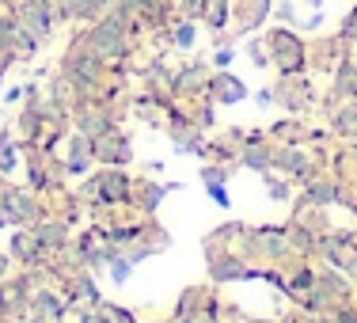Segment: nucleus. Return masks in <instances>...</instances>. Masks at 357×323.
Wrapping results in <instances>:
<instances>
[{"label":"nucleus","mask_w":357,"mask_h":323,"mask_svg":"<svg viewBox=\"0 0 357 323\" xmlns=\"http://www.w3.org/2000/svg\"><path fill=\"white\" fill-rule=\"evenodd\" d=\"M262 38H266V46H270V61H274V69L282 73V76L304 73V61H308V46H304V38L296 35L293 27H270Z\"/></svg>","instance_id":"nucleus-1"},{"label":"nucleus","mask_w":357,"mask_h":323,"mask_svg":"<svg viewBox=\"0 0 357 323\" xmlns=\"http://www.w3.org/2000/svg\"><path fill=\"white\" fill-rule=\"evenodd\" d=\"M274 12V0H232V20H236V38L255 35Z\"/></svg>","instance_id":"nucleus-2"},{"label":"nucleus","mask_w":357,"mask_h":323,"mask_svg":"<svg viewBox=\"0 0 357 323\" xmlns=\"http://www.w3.org/2000/svg\"><path fill=\"white\" fill-rule=\"evenodd\" d=\"M91 190H99V202H107V206H126V202H133L126 172H114V167L99 172L96 179H91Z\"/></svg>","instance_id":"nucleus-3"},{"label":"nucleus","mask_w":357,"mask_h":323,"mask_svg":"<svg viewBox=\"0 0 357 323\" xmlns=\"http://www.w3.org/2000/svg\"><path fill=\"white\" fill-rule=\"evenodd\" d=\"M209 65L206 61H198V57H194V61H186L183 69H178L175 76H172V88L175 91H183V96H206V88H209Z\"/></svg>","instance_id":"nucleus-4"},{"label":"nucleus","mask_w":357,"mask_h":323,"mask_svg":"<svg viewBox=\"0 0 357 323\" xmlns=\"http://www.w3.org/2000/svg\"><path fill=\"white\" fill-rule=\"evenodd\" d=\"M4 209H8V217H12V225H20V228L35 225V220L42 217L38 202L31 198L27 190H4Z\"/></svg>","instance_id":"nucleus-5"},{"label":"nucleus","mask_w":357,"mask_h":323,"mask_svg":"<svg viewBox=\"0 0 357 323\" xmlns=\"http://www.w3.org/2000/svg\"><path fill=\"white\" fill-rule=\"evenodd\" d=\"M35 240L42 243V251H65L69 248V225L65 220H54V217H38L31 225Z\"/></svg>","instance_id":"nucleus-6"},{"label":"nucleus","mask_w":357,"mask_h":323,"mask_svg":"<svg viewBox=\"0 0 357 323\" xmlns=\"http://www.w3.org/2000/svg\"><path fill=\"white\" fill-rule=\"evenodd\" d=\"M206 96H209V103H240L243 96H248V88H243L240 80H236L232 73H213L209 76V88H206Z\"/></svg>","instance_id":"nucleus-7"},{"label":"nucleus","mask_w":357,"mask_h":323,"mask_svg":"<svg viewBox=\"0 0 357 323\" xmlns=\"http://www.w3.org/2000/svg\"><path fill=\"white\" fill-rule=\"evenodd\" d=\"M96 144V160H103V164H130V156H133V149H130V141L122 137V133H103L99 141H91Z\"/></svg>","instance_id":"nucleus-8"},{"label":"nucleus","mask_w":357,"mask_h":323,"mask_svg":"<svg viewBox=\"0 0 357 323\" xmlns=\"http://www.w3.org/2000/svg\"><path fill=\"white\" fill-rule=\"evenodd\" d=\"M31 316L42 320V323H61L65 301L54 293V289H38V293H31Z\"/></svg>","instance_id":"nucleus-9"},{"label":"nucleus","mask_w":357,"mask_h":323,"mask_svg":"<svg viewBox=\"0 0 357 323\" xmlns=\"http://www.w3.org/2000/svg\"><path fill=\"white\" fill-rule=\"evenodd\" d=\"M304 96H308V84L301 80V73H296V76H282V84L274 88V99H282L285 110H293V114H301Z\"/></svg>","instance_id":"nucleus-10"},{"label":"nucleus","mask_w":357,"mask_h":323,"mask_svg":"<svg viewBox=\"0 0 357 323\" xmlns=\"http://www.w3.org/2000/svg\"><path fill=\"white\" fill-rule=\"evenodd\" d=\"M12 255L23 266H38L46 251H42V243L35 240V232H12Z\"/></svg>","instance_id":"nucleus-11"},{"label":"nucleus","mask_w":357,"mask_h":323,"mask_svg":"<svg viewBox=\"0 0 357 323\" xmlns=\"http://www.w3.org/2000/svg\"><path fill=\"white\" fill-rule=\"evenodd\" d=\"M240 164L251 167V172H270V164H274V156H270V141H243Z\"/></svg>","instance_id":"nucleus-12"},{"label":"nucleus","mask_w":357,"mask_h":323,"mask_svg":"<svg viewBox=\"0 0 357 323\" xmlns=\"http://www.w3.org/2000/svg\"><path fill=\"white\" fill-rule=\"evenodd\" d=\"M202 23H206L209 31H225L228 23H232V0H206V8H202Z\"/></svg>","instance_id":"nucleus-13"},{"label":"nucleus","mask_w":357,"mask_h":323,"mask_svg":"<svg viewBox=\"0 0 357 323\" xmlns=\"http://www.w3.org/2000/svg\"><path fill=\"white\" fill-rule=\"evenodd\" d=\"M76 130H80L88 141H99L103 133H110V118L103 114V110H88V114L80 110V114H76Z\"/></svg>","instance_id":"nucleus-14"},{"label":"nucleus","mask_w":357,"mask_h":323,"mask_svg":"<svg viewBox=\"0 0 357 323\" xmlns=\"http://www.w3.org/2000/svg\"><path fill=\"white\" fill-rule=\"evenodd\" d=\"M308 198L316 202V206H331V202L342 198V186L331 183V179H319V183H312V186H308Z\"/></svg>","instance_id":"nucleus-15"},{"label":"nucleus","mask_w":357,"mask_h":323,"mask_svg":"<svg viewBox=\"0 0 357 323\" xmlns=\"http://www.w3.org/2000/svg\"><path fill=\"white\" fill-rule=\"evenodd\" d=\"M335 130L342 133V137H357V103L338 110V114H335Z\"/></svg>","instance_id":"nucleus-16"},{"label":"nucleus","mask_w":357,"mask_h":323,"mask_svg":"<svg viewBox=\"0 0 357 323\" xmlns=\"http://www.w3.org/2000/svg\"><path fill=\"white\" fill-rule=\"evenodd\" d=\"M96 312H99V323H137L130 308H118V304H103V301H99Z\"/></svg>","instance_id":"nucleus-17"},{"label":"nucleus","mask_w":357,"mask_h":323,"mask_svg":"<svg viewBox=\"0 0 357 323\" xmlns=\"http://www.w3.org/2000/svg\"><path fill=\"white\" fill-rule=\"evenodd\" d=\"M209 274H213L217 282H228V278H243L248 270L236 266V259H213V262H209Z\"/></svg>","instance_id":"nucleus-18"},{"label":"nucleus","mask_w":357,"mask_h":323,"mask_svg":"<svg viewBox=\"0 0 357 323\" xmlns=\"http://www.w3.org/2000/svg\"><path fill=\"white\" fill-rule=\"evenodd\" d=\"M194 35H198V27H194V20H178L175 31H172V42L178 50H190L194 46Z\"/></svg>","instance_id":"nucleus-19"},{"label":"nucleus","mask_w":357,"mask_h":323,"mask_svg":"<svg viewBox=\"0 0 357 323\" xmlns=\"http://www.w3.org/2000/svg\"><path fill=\"white\" fill-rule=\"evenodd\" d=\"M167 190H172V183H164V186H160V183H144V186H141V206L152 213V209L160 206V198H164Z\"/></svg>","instance_id":"nucleus-20"},{"label":"nucleus","mask_w":357,"mask_h":323,"mask_svg":"<svg viewBox=\"0 0 357 323\" xmlns=\"http://www.w3.org/2000/svg\"><path fill=\"white\" fill-rule=\"evenodd\" d=\"M73 301H88V304H99V293H96V282H91V278H76L73 282Z\"/></svg>","instance_id":"nucleus-21"},{"label":"nucleus","mask_w":357,"mask_h":323,"mask_svg":"<svg viewBox=\"0 0 357 323\" xmlns=\"http://www.w3.org/2000/svg\"><path fill=\"white\" fill-rule=\"evenodd\" d=\"M130 270H133V262L126 259V255H114V259H110V278H114L118 285H122L126 278H130Z\"/></svg>","instance_id":"nucleus-22"},{"label":"nucleus","mask_w":357,"mask_h":323,"mask_svg":"<svg viewBox=\"0 0 357 323\" xmlns=\"http://www.w3.org/2000/svg\"><path fill=\"white\" fill-rule=\"evenodd\" d=\"M0 172H15V144H12V137H4L0 141Z\"/></svg>","instance_id":"nucleus-23"},{"label":"nucleus","mask_w":357,"mask_h":323,"mask_svg":"<svg viewBox=\"0 0 357 323\" xmlns=\"http://www.w3.org/2000/svg\"><path fill=\"white\" fill-rule=\"evenodd\" d=\"M232 57H236V50H232V46H217L213 65H217V69H228V65H232Z\"/></svg>","instance_id":"nucleus-24"},{"label":"nucleus","mask_w":357,"mask_h":323,"mask_svg":"<svg viewBox=\"0 0 357 323\" xmlns=\"http://www.w3.org/2000/svg\"><path fill=\"white\" fill-rule=\"evenodd\" d=\"M228 179V172H225V167H206V172H202V183H206V186H213V183H225Z\"/></svg>","instance_id":"nucleus-25"},{"label":"nucleus","mask_w":357,"mask_h":323,"mask_svg":"<svg viewBox=\"0 0 357 323\" xmlns=\"http://www.w3.org/2000/svg\"><path fill=\"white\" fill-rule=\"evenodd\" d=\"M178 323H217V316L206 308V312H190V316H183Z\"/></svg>","instance_id":"nucleus-26"},{"label":"nucleus","mask_w":357,"mask_h":323,"mask_svg":"<svg viewBox=\"0 0 357 323\" xmlns=\"http://www.w3.org/2000/svg\"><path fill=\"white\" fill-rule=\"evenodd\" d=\"M266 190L274 194V198H289V186L278 183V179H270V175H266Z\"/></svg>","instance_id":"nucleus-27"},{"label":"nucleus","mask_w":357,"mask_h":323,"mask_svg":"<svg viewBox=\"0 0 357 323\" xmlns=\"http://www.w3.org/2000/svg\"><path fill=\"white\" fill-rule=\"evenodd\" d=\"M209 194H213V202H217V206H228V190H225L220 183H213V186H209Z\"/></svg>","instance_id":"nucleus-28"},{"label":"nucleus","mask_w":357,"mask_h":323,"mask_svg":"<svg viewBox=\"0 0 357 323\" xmlns=\"http://www.w3.org/2000/svg\"><path fill=\"white\" fill-rule=\"evenodd\" d=\"M255 99H259V103L266 107V103H274V91H270V88H262V91H259V96H255Z\"/></svg>","instance_id":"nucleus-29"},{"label":"nucleus","mask_w":357,"mask_h":323,"mask_svg":"<svg viewBox=\"0 0 357 323\" xmlns=\"http://www.w3.org/2000/svg\"><path fill=\"white\" fill-rule=\"evenodd\" d=\"M8 262H12V259H8V255H0V282L8 278Z\"/></svg>","instance_id":"nucleus-30"},{"label":"nucleus","mask_w":357,"mask_h":323,"mask_svg":"<svg viewBox=\"0 0 357 323\" xmlns=\"http://www.w3.org/2000/svg\"><path fill=\"white\" fill-rule=\"evenodd\" d=\"M0 323H12V316H8V312H0Z\"/></svg>","instance_id":"nucleus-31"},{"label":"nucleus","mask_w":357,"mask_h":323,"mask_svg":"<svg viewBox=\"0 0 357 323\" xmlns=\"http://www.w3.org/2000/svg\"><path fill=\"white\" fill-rule=\"evenodd\" d=\"M0 4H8V0H0Z\"/></svg>","instance_id":"nucleus-32"}]
</instances>
